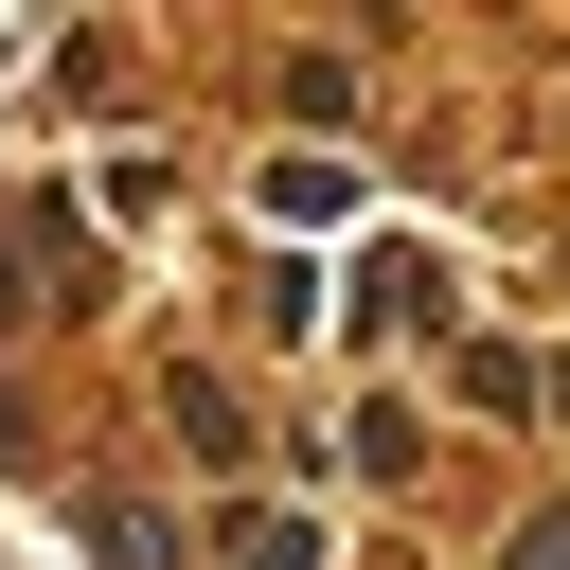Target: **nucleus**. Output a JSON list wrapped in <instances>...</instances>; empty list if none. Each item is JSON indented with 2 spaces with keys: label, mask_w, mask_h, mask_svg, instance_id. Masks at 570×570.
I'll return each mask as SVG.
<instances>
[{
  "label": "nucleus",
  "mask_w": 570,
  "mask_h": 570,
  "mask_svg": "<svg viewBox=\"0 0 570 570\" xmlns=\"http://www.w3.org/2000/svg\"><path fill=\"white\" fill-rule=\"evenodd\" d=\"M232 570H303V517H249V534H232Z\"/></svg>",
  "instance_id": "obj_1"
}]
</instances>
